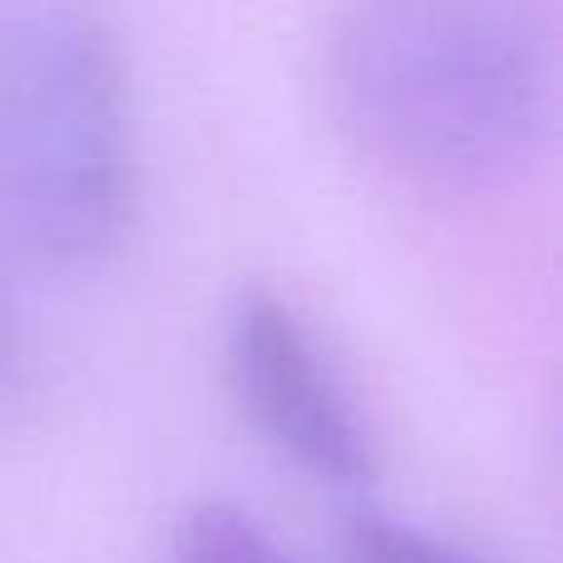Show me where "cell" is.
<instances>
[{
  "instance_id": "cell-1",
  "label": "cell",
  "mask_w": 563,
  "mask_h": 563,
  "mask_svg": "<svg viewBox=\"0 0 563 563\" xmlns=\"http://www.w3.org/2000/svg\"><path fill=\"white\" fill-rule=\"evenodd\" d=\"M327 104L361 158L430 198H485L539 164L554 129L549 0H341Z\"/></svg>"
},
{
  "instance_id": "cell-2",
  "label": "cell",
  "mask_w": 563,
  "mask_h": 563,
  "mask_svg": "<svg viewBox=\"0 0 563 563\" xmlns=\"http://www.w3.org/2000/svg\"><path fill=\"white\" fill-rule=\"evenodd\" d=\"M139 213L134 89L104 0H0V238L95 267Z\"/></svg>"
},
{
  "instance_id": "cell-3",
  "label": "cell",
  "mask_w": 563,
  "mask_h": 563,
  "mask_svg": "<svg viewBox=\"0 0 563 563\" xmlns=\"http://www.w3.org/2000/svg\"><path fill=\"white\" fill-rule=\"evenodd\" d=\"M228 390L247 426L317 485L361 489L376 475L371 430L301 317L263 287L238 291L223 331Z\"/></svg>"
},
{
  "instance_id": "cell-4",
  "label": "cell",
  "mask_w": 563,
  "mask_h": 563,
  "mask_svg": "<svg viewBox=\"0 0 563 563\" xmlns=\"http://www.w3.org/2000/svg\"><path fill=\"white\" fill-rule=\"evenodd\" d=\"M168 563H297L257 525L247 509L228 499H198L178 515L168 539Z\"/></svg>"
},
{
  "instance_id": "cell-5",
  "label": "cell",
  "mask_w": 563,
  "mask_h": 563,
  "mask_svg": "<svg viewBox=\"0 0 563 563\" xmlns=\"http://www.w3.org/2000/svg\"><path fill=\"white\" fill-rule=\"evenodd\" d=\"M341 549H346V563H485L470 549L450 544V539L430 534V529L410 525V519L380 515V509L351 515Z\"/></svg>"
},
{
  "instance_id": "cell-6",
  "label": "cell",
  "mask_w": 563,
  "mask_h": 563,
  "mask_svg": "<svg viewBox=\"0 0 563 563\" xmlns=\"http://www.w3.org/2000/svg\"><path fill=\"white\" fill-rule=\"evenodd\" d=\"M25 390H30V336L5 282H0V410L25 400Z\"/></svg>"
}]
</instances>
